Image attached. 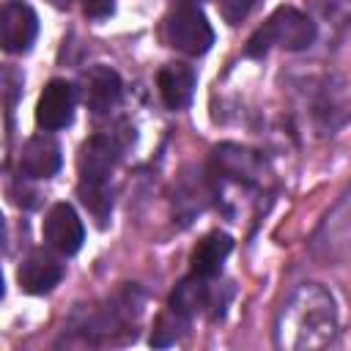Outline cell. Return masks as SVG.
<instances>
[{
	"label": "cell",
	"instance_id": "cell-1",
	"mask_svg": "<svg viewBox=\"0 0 351 351\" xmlns=\"http://www.w3.org/2000/svg\"><path fill=\"white\" fill-rule=\"evenodd\" d=\"M337 335V307L318 282H302L288 293L274 318V346L282 351L324 348Z\"/></svg>",
	"mask_w": 351,
	"mask_h": 351
},
{
	"label": "cell",
	"instance_id": "cell-2",
	"mask_svg": "<svg viewBox=\"0 0 351 351\" xmlns=\"http://www.w3.org/2000/svg\"><path fill=\"white\" fill-rule=\"evenodd\" d=\"M118 145L115 140L96 134L82 143L80 148V197L82 203L96 214V219H107L112 208V189H110V176L118 165Z\"/></svg>",
	"mask_w": 351,
	"mask_h": 351
},
{
	"label": "cell",
	"instance_id": "cell-3",
	"mask_svg": "<svg viewBox=\"0 0 351 351\" xmlns=\"http://www.w3.org/2000/svg\"><path fill=\"white\" fill-rule=\"evenodd\" d=\"M313 41H315V22L307 14L291 5H282L263 22V27L252 33V38L247 41V55L258 58V55H266L271 47L296 52V49H307Z\"/></svg>",
	"mask_w": 351,
	"mask_h": 351
},
{
	"label": "cell",
	"instance_id": "cell-4",
	"mask_svg": "<svg viewBox=\"0 0 351 351\" xmlns=\"http://www.w3.org/2000/svg\"><path fill=\"white\" fill-rule=\"evenodd\" d=\"M165 38L170 47L186 55H203L214 44V30L197 5L181 3L165 19Z\"/></svg>",
	"mask_w": 351,
	"mask_h": 351
},
{
	"label": "cell",
	"instance_id": "cell-5",
	"mask_svg": "<svg viewBox=\"0 0 351 351\" xmlns=\"http://www.w3.org/2000/svg\"><path fill=\"white\" fill-rule=\"evenodd\" d=\"M38 16L22 0H8L0 11V44L5 52H25L36 41Z\"/></svg>",
	"mask_w": 351,
	"mask_h": 351
},
{
	"label": "cell",
	"instance_id": "cell-6",
	"mask_svg": "<svg viewBox=\"0 0 351 351\" xmlns=\"http://www.w3.org/2000/svg\"><path fill=\"white\" fill-rule=\"evenodd\" d=\"M74 104H77L74 85L66 80H49L38 96V104H36L38 126H44L47 132L69 126L74 118Z\"/></svg>",
	"mask_w": 351,
	"mask_h": 351
},
{
	"label": "cell",
	"instance_id": "cell-7",
	"mask_svg": "<svg viewBox=\"0 0 351 351\" xmlns=\"http://www.w3.org/2000/svg\"><path fill=\"white\" fill-rule=\"evenodd\" d=\"M211 165L222 178L241 181V184H258L263 176V159L255 151L236 143L217 145L211 154Z\"/></svg>",
	"mask_w": 351,
	"mask_h": 351
},
{
	"label": "cell",
	"instance_id": "cell-8",
	"mask_svg": "<svg viewBox=\"0 0 351 351\" xmlns=\"http://www.w3.org/2000/svg\"><path fill=\"white\" fill-rule=\"evenodd\" d=\"M44 239L52 250L63 252V255H74L82 241H85V228L82 219L77 217V211L69 203H58L49 208L47 219H44Z\"/></svg>",
	"mask_w": 351,
	"mask_h": 351
},
{
	"label": "cell",
	"instance_id": "cell-9",
	"mask_svg": "<svg viewBox=\"0 0 351 351\" xmlns=\"http://www.w3.org/2000/svg\"><path fill=\"white\" fill-rule=\"evenodd\" d=\"M16 280H19V288L27 293H47L63 280V263L44 250H33L19 263Z\"/></svg>",
	"mask_w": 351,
	"mask_h": 351
},
{
	"label": "cell",
	"instance_id": "cell-10",
	"mask_svg": "<svg viewBox=\"0 0 351 351\" xmlns=\"http://www.w3.org/2000/svg\"><path fill=\"white\" fill-rule=\"evenodd\" d=\"M60 145L49 134H36L22 145L19 154V173L27 178H49L60 170Z\"/></svg>",
	"mask_w": 351,
	"mask_h": 351
},
{
	"label": "cell",
	"instance_id": "cell-11",
	"mask_svg": "<svg viewBox=\"0 0 351 351\" xmlns=\"http://www.w3.org/2000/svg\"><path fill=\"white\" fill-rule=\"evenodd\" d=\"M121 93H123L121 77L110 66H93L85 74V101L88 110H93L96 115H104L112 107H118Z\"/></svg>",
	"mask_w": 351,
	"mask_h": 351
},
{
	"label": "cell",
	"instance_id": "cell-12",
	"mask_svg": "<svg viewBox=\"0 0 351 351\" xmlns=\"http://www.w3.org/2000/svg\"><path fill=\"white\" fill-rule=\"evenodd\" d=\"M230 250H233V239H230L228 233L214 230V233L203 236V239L197 241V247L192 250V255H189L192 274H200V277H214V274H219V269H222L225 258L230 255Z\"/></svg>",
	"mask_w": 351,
	"mask_h": 351
},
{
	"label": "cell",
	"instance_id": "cell-13",
	"mask_svg": "<svg viewBox=\"0 0 351 351\" xmlns=\"http://www.w3.org/2000/svg\"><path fill=\"white\" fill-rule=\"evenodd\" d=\"M159 93H162V101L170 107V110H181L189 104L192 99V90H195V71L184 63H167L159 77Z\"/></svg>",
	"mask_w": 351,
	"mask_h": 351
},
{
	"label": "cell",
	"instance_id": "cell-14",
	"mask_svg": "<svg viewBox=\"0 0 351 351\" xmlns=\"http://www.w3.org/2000/svg\"><path fill=\"white\" fill-rule=\"evenodd\" d=\"M208 277H200V274H192L186 280H181L176 285V291L170 293V310L192 318L197 313H203L208 304H211V288L206 282Z\"/></svg>",
	"mask_w": 351,
	"mask_h": 351
},
{
	"label": "cell",
	"instance_id": "cell-15",
	"mask_svg": "<svg viewBox=\"0 0 351 351\" xmlns=\"http://www.w3.org/2000/svg\"><path fill=\"white\" fill-rule=\"evenodd\" d=\"M186 326H189V318L181 315V313H176V310L159 315V321L154 326V335H151V346H170L176 340H181L184 332H186Z\"/></svg>",
	"mask_w": 351,
	"mask_h": 351
},
{
	"label": "cell",
	"instance_id": "cell-16",
	"mask_svg": "<svg viewBox=\"0 0 351 351\" xmlns=\"http://www.w3.org/2000/svg\"><path fill=\"white\" fill-rule=\"evenodd\" d=\"M217 3H219L222 16H225L230 25H239V22L247 16L250 5H252V0H217Z\"/></svg>",
	"mask_w": 351,
	"mask_h": 351
},
{
	"label": "cell",
	"instance_id": "cell-17",
	"mask_svg": "<svg viewBox=\"0 0 351 351\" xmlns=\"http://www.w3.org/2000/svg\"><path fill=\"white\" fill-rule=\"evenodd\" d=\"M112 5H115V0H82L85 14L93 16V19H101V16L112 14Z\"/></svg>",
	"mask_w": 351,
	"mask_h": 351
}]
</instances>
